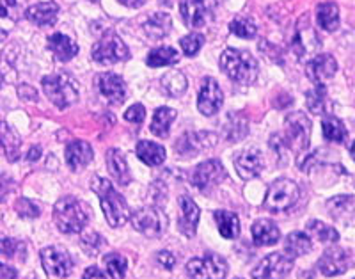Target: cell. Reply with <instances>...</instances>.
Listing matches in <instances>:
<instances>
[{
	"instance_id": "6da1fadb",
	"label": "cell",
	"mask_w": 355,
	"mask_h": 279,
	"mask_svg": "<svg viewBox=\"0 0 355 279\" xmlns=\"http://www.w3.org/2000/svg\"><path fill=\"white\" fill-rule=\"evenodd\" d=\"M309 137H311V121L309 117L304 112L297 110V112L288 114L284 119V130L283 134L272 135L270 144L277 151L291 150L297 155H304L309 148Z\"/></svg>"
},
{
	"instance_id": "7a4b0ae2",
	"label": "cell",
	"mask_w": 355,
	"mask_h": 279,
	"mask_svg": "<svg viewBox=\"0 0 355 279\" xmlns=\"http://www.w3.org/2000/svg\"><path fill=\"white\" fill-rule=\"evenodd\" d=\"M89 219H91V210L87 205L73 196H64L53 207V221L61 233H80L84 226H87Z\"/></svg>"
},
{
	"instance_id": "3957f363",
	"label": "cell",
	"mask_w": 355,
	"mask_h": 279,
	"mask_svg": "<svg viewBox=\"0 0 355 279\" xmlns=\"http://www.w3.org/2000/svg\"><path fill=\"white\" fill-rule=\"evenodd\" d=\"M91 189H93L94 194L100 198L101 208H103L107 223L112 228L123 226V224L130 219V208L128 205H126L125 198L114 189V185L109 180L100 178V176H96V178L91 182Z\"/></svg>"
},
{
	"instance_id": "277c9868",
	"label": "cell",
	"mask_w": 355,
	"mask_h": 279,
	"mask_svg": "<svg viewBox=\"0 0 355 279\" xmlns=\"http://www.w3.org/2000/svg\"><path fill=\"white\" fill-rule=\"evenodd\" d=\"M220 69L236 84H254L259 75V66L247 50L226 49L220 56Z\"/></svg>"
},
{
	"instance_id": "5b68a950",
	"label": "cell",
	"mask_w": 355,
	"mask_h": 279,
	"mask_svg": "<svg viewBox=\"0 0 355 279\" xmlns=\"http://www.w3.org/2000/svg\"><path fill=\"white\" fill-rule=\"evenodd\" d=\"M44 94L50 98L53 105L59 109H68L78 100V87L75 78H71L66 73H53L46 75L41 81Z\"/></svg>"
},
{
	"instance_id": "8992f818",
	"label": "cell",
	"mask_w": 355,
	"mask_h": 279,
	"mask_svg": "<svg viewBox=\"0 0 355 279\" xmlns=\"http://www.w3.org/2000/svg\"><path fill=\"white\" fill-rule=\"evenodd\" d=\"M299 185L293 180H275L266 190V196L263 199V208L272 212V214H281V212H288L291 207H295V203L299 201Z\"/></svg>"
},
{
	"instance_id": "52a82bcc",
	"label": "cell",
	"mask_w": 355,
	"mask_h": 279,
	"mask_svg": "<svg viewBox=\"0 0 355 279\" xmlns=\"http://www.w3.org/2000/svg\"><path fill=\"white\" fill-rule=\"evenodd\" d=\"M320 46L322 43L311 27L309 20L307 17H302L295 27L293 37H291V52L297 56L299 61H306V59H313L315 56H318Z\"/></svg>"
},
{
	"instance_id": "ba28073f",
	"label": "cell",
	"mask_w": 355,
	"mask_h": 279,
	"mask_svg": "<svg viewBox=\"0 0 355 279\" xmlns=\"http://www.w3.org/2000/svg\"><path fill=\"white\" fill-rule=\"evenodd\" d=\"M217 0H182L180 12L187 27L201 28L206 27L215 18Z\"/></svg>"
},
{
	"instance_id": "9c48e42d",
	"label": "cell",
	"mask_w": 355,
	"mask_h": 279,
	"mask_svg": "<svg viewBox=\"0 0 355 279\" xmlns=\"http://www.w3.org/2000/svg\"><path fill=\"white\" fill-rule=\"evenodd\" d=\"M91 56L100 65H116L128 59L130 50L121 37L110 33L94 43Z\"/></svg>"
},
{
	"instance_id": "30bf717a",
	"label": "cell",
	"mask_w": 355,
	"mask_h": 279,
	"mask_svg": "<svg viewBox=\"0 0 355 279\" xmlns=\"http://www.w3.org/2000/svg\"><path fill=\"white\" fill-rule=\"evenodd\" d=\"M187 274L192 279H224L227 276V262L218 255H205L187 263Z\"/></svg>"
},
{
	"instance_id": "8fae6325",
	"label": "cell",
	"mask_w": 355,
	"mask_h": 279,
	"mask_svg": "<svg viewBox=\"0 0 355 279\" xmlns=\"http://www.w3.org/2000/svg\"><path fill=\"white\" fill-rule=\"evenodd\" d=\"M218 135L214 132H187L178 139L174 144V151L178 157L182 158H194L205 150H210L217 144Z\"/></svg>"
},
{
	"instance_id": "7c38bea8",
	"label": "cell",
	"mask_w": 355,
	"mask_h": 279,
	"mask_svg": "<svg viewBox=\"0 0 355 279\" xmlns=\"http://www.w3.org/2000/svg\"><path fill=\"white\" fill-rule=\"evenodd\" d=\"M293 269V260L281 253H270L252 269V279H286Z\"/></svg>"
},
{
	"instance_id": "4fadbf2b",
	"label": "cell",
	"mask_w": 355,
	"mask_h": 279,
	"mask_svg": "<svg viewBox=\"0 0 355 279\" xmlns=\"http://www.w3.org/2000/svg\"><path fill=\"white\" fill-rule=\"evenodd\" d=\"M132 226L144 237H160L167 228V217L160 208L144 207L132 215Z\"/></svg>"
},
{
	"instance_id": "5bb4252c",
	"label": "cell",
	"mask_w": 355,
	"mask_h": 279,
	"mask_svg": "<svg viewBox=\"0 0 355 279\" xmlns=\"http://www.w3.org/2000/svg\"><path fill=\"white\" fill-rule=\"evenodd\" d=\"M224 178H226L224 166L218 160H206V162L199 164L192 173V185L202 194H210Z\"/></svg>"
},
{
	"instance_id": "9a60e30c",
	"label": "cell",
	"mask_w": 355,
	"mask_h": 279,
	"mask_svg": "<svg viewBox=\"0 0 355 279\" xmlns=\"http://www.w3.org/2000/svg\"><path fill=\"white\" fill-rule=\"evenodd\" d=\"M41 263L46 274L53 278H68L73 271V260L62 247H44L41 251Z\"/></svg>"
},
{
	"instance_id": "2e32d148",
	"label": "cell",
	"mask_w": 355,
	"mask_h": 279,
	"mask_svg": "<svg viewBox=\"0 0 355 279\" xmlns=\"http://www.w3.org/2000/svg\"><path fill=\"white\" fill-rule=\"evenodd\" d=\"M352 265V253L343 249V247H329L323 251V255L318 260V269L323 276L334 278L341 276L350 269Z\"/></svg>"
},
{
	"instance_id": "e0dca14e",
	"label": "cell",
	"mask_w": 355,
	"mask_h": 279,
	"mask_svg": "<svg viewBox=\"0 0 355 279\" xmlns=\"http://www.w3.org/2000/svg\"><path fill=\"white\" fill-rule=\"evenodd\" d=\"M222 101H224V96H222L218 82L214 77H206L202 81L201 91H199L198 96L199 112L205 114V116H214V114L220 110Z\"/></svg>"
},
{
	"instance_id": "ac0fdd59",
	"label": "cell",
	"mask_w": 355,
	"mask_h": 279,
	"mask_svg": "<svg viewBox=\"0 0 355 279\" xmlns=\"http://www.w3.org/2000/svg\"><path fill=\"white\" fill-rule=\"evenodd\" d=\"M338 71V62L329 53H318L306 65V75L313 84H323L331 81Z\"/></svg>"
},
{
	"instance_id": "d6986e66",
	"label": "cell",
	"mask_w": 355,
	"mask_h": 279,
	"mask_svg": "<svg viewBox=\"0 0 355 279\" xmlns=\"http://www.w3.org/2000/svg\"><path fill=\"white\" fill-rule=\"evenodd\" d=\"M96 84L101 96L110 101V103H114V105H121L123 101L126 100L125 81L116 73H101V75H98Z\"/></svg>"
},
{
	"instance_id": "ffe728a7",
	"label": "cell",
	"mask_w": 355,
	"mask_h": 279,
	"mask_svg": "<svg viewBox=\"0 0 355 279\" xmlns=\"http://www.w3.org/2000/svg\"><path fill=\"white\" fill-rule=\"evenodd\" d=\"M263 167H265V164H263L261 153L256 148L242 151L239 157L234 158V169L242 180L256 178L258 174H261Z\"/></svg>"
},
{
	"instance_id": "44dd1931",
	"label": "cell",
	"mask_w": 355,
	"mask_h": 279,
	"mask_svg": "<svg viewBox=\"0 0 355 279\" xmlns=\"http://www.w3.org/2000/svg\"><path fill=\"white\" fill-rule=\"evenodd\" d=\"M178 205H180V210H182V217L178 221V230L182 231L185 237L192 239L198 231V223H199V207L196 205V201L189 196H182L178 199Z\"/></svg>"
},
{
	"instance_id": "7402d4cb",
	"label": "cell",
	"mask_w": 355,
	"mask_h": 279,
	"mask_svg": "<svg viewBox=\"0 0 355 279\" xmlns=\"http://www.w3.org/2000/svg\"><path fill=\"white\" fill-rule=\"evenodd\" d=\"M93 146L87 141H71L66 146V164L71 171L84 169L93 160Z\"/></svg>"
},
{
	"instance_id": "603a6c76",
	"label": "cell",
	"mask_w": 355,
	"mask_h": 279,
	"mask_svg": "<svg viewBox=\"0 0 355 279\" xmlns=\"http://www.w3.org/2000/svg\"><path fill=\"white\" fill-rule=\"evenodd\" d=\"M250 231H252V240H254L258 247L275 246L279 239H281V231H279L277 224L270 221V219H258L252 224Z\"/></svg>"
},
{
	"instance_id": "cb8c5ba5",
	"label": "cell",
	"mask_w": 355,
	"mask_h": 279,
	"mask_svg": "<svg viewBox=\"0 0 355 279\" xmlns=\"http://www.w3.org/2000/svg\"><path fill=\"white\" fill-rule=\"evenodd\" d=\"M57 15H59V8L53 2H41V4H34L25 9L27 20L40 27H49V25L55 24Z\"/></svg>"
},
{
	"instance_id": "d4e9b609",
	"label": "cell",
	"mask_w": 355,
	"mask_h": 279,
	"mask_svg": "<svg viewBox=\"0 0 355 279\" xmlns=\"http://www.w3.org/2000/svg\"><path fill=\"white\" fill-rule=\"evenodd\" d=\"M49 49L52 50L53 56L59 59L61 62L71 61L73 57L78 53V45L71 37H68L66 34L55 33L49 37Z\"/></svg>"
},
{
	"instance_id": "484cf974",
	"label": "cell",
	"mask_w": 355,
	"mask_h": 279,
	"mask_svg": "<svg viewBox=\"0 0 355 279\" xmlns=\"http://www.w3.org/2000/svg\"><path fill=\"white\" fill-rule=\"evenodd\" d=\"M307 110L316 116H327L331 112V100H329L327 87L323 84H316L313 90L306 93Z\"/></svg>"
},
{
	"instance_id": "4316f807",
	"label": "cell",
	"mask_w": 355,
	"mask_h": 279,
	"mask_svg": "<svg viewBox=\"0 0 355 279\" xmlns=\"http://www.w3.org/2000/svg\"><path fill=\"white\" fill-rule=\"evenodd\" d=\"M20 137L12 126L6 121H0V148L4 150L9 162H17L20 157Z\"/></svg>"
},
{
	"instance_id": "83f0119b",
	"label": "cell",
	"mask_w": 355,
	"mask_h": 279,
	"mask_svg": "<svg viewBox=\"0 0 355 279\" xmlns=\"http://www.w3.org/2000/svg\"><path fill=\"white\" fill-rule=\"evenodd\" d=\"M107 167H109L110 174L116 178L117 183L121 185H128L132 182V174H130L128 166H126L125 155L121 150L112 148V150L107 151Z\"/></svg>"
},
{
	"instance_id": "f1b7e54d",
	"label": "cell",
	"mask_w": 355,
	"mask_h": 279,
	"mask_svg": "<svg viewBox=\"0 0 355 279\" xmlns=\"http://www.w3.org/2000/svg\"><path fill=\"white\" fill-rule=\"evenodd\" d=\"M137 157L141 158L146 166H162L166 162V148L153 141H139L137 142Z\"/></svg>"
},
{
	"instance_id": "f546056e",
	"label": "cell",
	"mask_w": 355,
	"mask_h": 279,
	"mask_svg": "<svg viewBox=\"0 0 355 279\" xmlns=\"http://www.w3.org/2000/svg\"><path fill=\"white\" fill-rule=\"evenodd\" d=\"M171 27H173V20L167 12H155L151 15L144 24V33L151 37V40H162L171 33Z\"/></svg>"
},
{
	"instance_id": "4dcf8cb0",
	"label": "cell",
	"mask_w": 355,
	"mask_h": 279,
	"mask_svg": "<svg viewBox=\"0 0 355 279\" xmlns=\"http://www.w3.org/2000/svg\"><path fill=\"white\" fill-rule=\"evenodd\" d=\"M311 249H313L311 239L302 231H293L284 240V251H286V256H290L291 260L307 255V253H311Z\"/></svg>"
},
{
	"instance_id": "1f68e13d",
	"label": "cell",
	"mask_w": 355,
	"mask_h": 279,
	"mask_svg": "<svg viewBox=\"0 0 355 279\" xmlns=\"http://www.w3.org/2000/svg\"><path fill=\"white\" fill-rule=\"evenodd\" d=\"M220 235L224 239L233 240L240 235V219L239 215L227 210H217L214 214Z\"/></svg>"
},
{
	"instance_id": "d6a6232c",
	"label": "cell",
	"mask_w": 355,
	"mask_h": 279,
	"mask_svg": "<svg viewBox=\"0 0 355 279\" xmlns=\"http://www.w3.org/2000/svg\"><path fill=\"white\" fill-rule=\"evenodd\" d=\"M178 112L171 107H158L155 110L153 121H151V132H153L157 137H167L169 135V130L173 121L176 119Z\"/></svg>"
},
{
	"instance_id": "836d02e7",
	"label": "cell",
	"mask_w": 355,
	"mask_h": 279,
	"mask_svg": "<svg viewBox=\"0 0 355 279\" xmlns=\"http://www.w3.org/2000/svg\"><path fill=\"white\" fill-rule=\"evenodd\" d=\"M249 134V123L242 114H230L227 121L224 123V135L230 142L242 141Z\"/></svg>"
},
{
	"instance_id": "e575fe53",
	"label": "cell",
	"mask_w": 355,
	"mask_h": 279,
	"mask_svg": "<svg viewBox=\"0 0 355 279\" xmlns=\"http://www.w3.org/2000/svg\"><path fill=\"white\" fill-rule=\"evenodd\" d=\"M322 132H323V137H325V141L338 142V144L348 141V132H347V128H345V125L339 121L338 117L331 116V114L323 116Z\"/></svg>"
},
{
	"instance_id": "d590c367",
	"label": "cell",
	"mask_w": 355,
	"mask_h": 279,
	"mask_svg": "<svg viewBox=\"0 0 355 279\" xmlns=\"http://www.w3.org/2000/svg\"><path fill=\"white\" fill-rule=\"evenodd\" d=\"M316 17H318V25L323 31H336L339 27V9L334 2H323L316 8Z\"/></svg>"
},
{
	"instance_id": "8d00e7d4",
	"label": "cell",
	"mask_w": 355,
	"mask_h": 279,
	"mask_svg": "<svg viewBox=\"0 0 355 279\" xmlns=\"http://www.w3.org/2000/svg\"><path fill=\"white\" fill-rule=\"evenodd\" d=\"M162 90L166 91L169 96L178 98L182 96L187 91V78L182 71L178 69H171L162 77Z\"/></svg>"
},
{
	"instance_id": "74e56055",
	"label": "cell",
	"mask_w": 355,
	"mask_h": 279,
	"mask_svg": "<svg viewBox=\"0 0 355 279\" xmlns=\"http://www.w3.org/2000/svg\"><path fill=\"white\" fill-rule=\"evenodd\" d=\"M307 237H313L315 240H318V242L322 244H331V242H338L339 239V233L334 230L332 226H327L325 223H320V221H316V219H313V221H309L307 223Z\"/></svg>"
},
{
	"instance_id": "f35d334b",
	"label": "cell",
	"mask_w": 355,
	"mask_h": 279,
	"mask_svg": "<svg viewBox=\"0 0 355 279\" xmlns=\"http://www.w3.org/2000/svg\"><path fill=\"white\" fill-rule=\"evenodd\" d=\"M327 210L332 219L343 221L354 212V196H336L327 201Z\"/></svg>"
},
{
	"instance_id": "ab89813d",
	"label": "cell",
	"mask_w": 355,
	"mask_h": 279,
	"mask_svg": "<svg viewBox=\"0 0 355 279\" xmlns=\"http://www.w3.org/2000/svg\"><path fill=\"white\" fill-rule=\"evenodd\" d=\"M178 59H180V56H178L176 50L171 49V46H160V49L151 50L146 62L151 68H162V66L176 65Z\"/></svg>"
},
{
	"instance_id": "60d3db41",
	"label": "cell",
	"mask_w": 355,
	"mask_h": 279,
	"mask_svg": "<svg viewBox=\"0 0 355 279\" xmlns=\"http://www.w3.org/2000/svg\"><path fill=\"white\" fill-rule=\"evenodd\" d=\"M103 265L112 279H123L126 274V258L117 253L103 256Z\"/></svg>"
},
{
	"instance_id": "b9f144b4",
	"label": "cell",
	"mask_w": 355,
	"mask_h": 279,
	"mask_svg": "<svg viewBox=\"0 0 355 279\" xmlns=\"http://www.w3.org/2000/svg\"><path fill=\"white\" fill-rule=\"evenodd\" d=\"M230 31L234 34V36L243 37V40H250L254 37L256 33H258V27L250 18H234L230 24Z\"/></svg>"
},
{
	"instance_id": "7bdbcfd3",
	"label": "cell",
	"mask_w": 355,
	"mask_h": 279,
	"mask_svg": "<svg viewBox=\"0 0 355 279\" xmlns=\"http://www.w3.org/2000/svg\"><path fill=\"white\" fill-rule=\"evenodd\" d=\"M24 11L21 0H0V18L2 20L18 22Z\"/></svg>"
},
{
	"instance_id": "ee69618b",
	"label": "cell",
	"mask_w": 355,
	"mask_h": 279,
	"mask_svg": "<svg viewBox=\"0 0 355 279\" xmlns=\"http://www.w3.org/2000/svg\"><path fill=\"white\" fill-rule=\"evenodd\" d=\"M180 45H182V50L185 52V56L194 57L202 49V45H205V37L201 34H189V36L182 37Z\"/></svg>"
},
{
	"instance_id": "f6af8a7d",
	"label": "cell",
	"mask_w": 355,
	"mask_h": 279,
	"mask_svg": "<svg viewBox=\"0 0 355 279\" xmlns=\"http://www.w3.org/2000/svg\"><path fill=\"white\" fill-rule=\"evenodd\" d=\"M24 242H18L17 239H9L6 235L0 233V253L8 258H17L18 253L24 251Z\"/></svg>"
},
{
	"instance_id": "bcb514c9",
	"label": "cell",
	"mask_w": 355,
	"mask_h": 279,
	"mask_svg": "<svg viewBox=\"0 0 355 279\" xmlns=\"http://www.w3.org/2000/svg\"><path fill=\"white\" fill-rule=\"evenodd\" d=\"M15 210L18 212V215L24 219H34L40 217V207L36 203H33L27 198H20L17 203H15Z\"/></svg>"
},
{
	"instance_id": "7dc6e473",
	"label": "cell",
	"mask_w": 355,
	"mask_h": 279,
	"mask_svg": "<svg viewBox=\"0 0 355 279\" xmlns=\"http://www.w3.org/2000/svg\"><path fill=\"white\" fill-rule=\"evenodd\" d=\"M101 237L98 233H89L85 235V237H82L80 240V246L84 251H87L89 256H96L98 249L101 247Z\"/></svg>"
},
{
	"instance_id": "c3c4849f",
	"label": "cell",
	"mask_w": 355,
	"mask_h": 279,
	"mask_svg": "<svg viewBox=\"0 0 355 279\" xmlns=\"http://www.w3.org/2000/svg\"><path fill=\"white\" fill-rule=\"evenodd\" d=\"M125 119L130 123H135V125H141L146 119V109L141 103H135V105L130 107L125 112Z\"/></svg>"
},
{
	"instance_id": "681fc988",
	"label": "cell",
	"mask_w": 355,
	"mask_h": 279,
	"mask_svg": "<svg viewBox=\"0 0 355 279\" xmlns=\"http://www.w3.org/2000/svg\"><path fill=\"white\" fill-rule=\"evenodd\" d=\"M12 190H15V180L6 173H0V201H6Z\"/></svg>"
},
{
	"instance_id": "f907efd6",
	"label": "cell",
	"mask_w": 355,
	"mask_h": 279,
	"mask_svg": "<svg viewBox=\"0 0 355 279\" xmlns=\"http://www.w3.org/2000/svg\"><path fill=\"white\" fill-rule=\"evenodd\" d=\"M157 260L160 265H164V269H167V271H173L174 265H176V256L169 251H160L157 255Z\"/></svg>"
},
{
	"instance_id": "816d5d0a",
	"label": "cell",
	"mask_w": 355,
	"mask_h": 279,
	"mask_svg": "<svg viewBox=\"0 0 355 279\" xmlns=\"http://www.w3.org/2000/svg\"><path fill=\"white\" fill-rule=\"evenodd\" d=\"M18 93H20V96L25 98V100H31V101L37 100L36 90H34V87H31L28 84H21L20 87H18Z\"/></svg>"
},
{
	"instance_id": "f5cc1de1",
	"label": "cell",
	"mask_w": 355,
	"mask_h": 279,
	"mask_svg": "<svg viewBox=\"0 0 355 279\" xmlns=\"http://www.w3.org/2000/svg\"><path fill=\"white\" fill-rule=\"evenodd\" d=\"M17 278H18L17 269L9 267V265L0 262V279H17Z\"/></svg>"
},
{
	"instance_id": "db71d44e",
	"label": "cell",
	"mask_w": 355,
	"mask_h": 279,
	"mask_svg": "<svg viewBox=\"0 0 355 279\" xmlns=\"http://www.w3.org/2000/svg\"><path fill=\"white\" fill-rule=\"evenodd\" d=\"M82 279H107V276L103 274V272H101L98 267H89V269H85Z\"/></svg>"
},
{
	"instance_id": "11a10c76",
	"label": "cell",
	"mask_w": 355,
	"mask_h": 279,
	"mask_svg": "<svg viewBox=\"0 0 355 279\" xmlns=\"http://www.w3.org/2000/svg\"><path fill=\"white\" fill-rule=\"evenodd\" d=\"M123 6H126V8H141V6H144L148 0H119Z\"/></svg>"
},
{
	"instance_id": "9f6ffc18",
	"label": "cell",
	"mask_w": 355,
	"mask_h": 279,
	"mask_svg": "<svg viewBox=\"0 0 355 279\" xmlns=\"http://www.w3.org/2000/svg\"><path fill=\"white\" fill-rule=\"evenodd\" d=\"M41 155V148L40 146H34V148H31V151H28L27 155V160H31V162H34V160H37Z\"/></svg>"
},
{
	"instance_id": "6f0895ef",
	"label": "cell",
	"mask_w": 355,
	"mask_h": 279,
	"mask_svg": "<svg viewBox=\"0 0 355 279\" xmlns=\"http://www.w3.org/2000/svg\"><path fill=\"white\" fill-rule=\"evenodd\" d=\"M6 40H8V31L0 27V41H6Z\"/></svg>"
},
{
	"instance_id": "680465c9",
	"label": "cell",
	"mask_w": 355,
	"mask_h": 279,
	"mask_svg": "<svg viewBox=\"0 0 355 279\" xmlns=\"http://www.w3.org/2000/svg\"><path fill=\"white\" fill-rule=\"evenodd\" d=\"M91 2H98V0H91Z\"/></svg>"
}]
</instances>
